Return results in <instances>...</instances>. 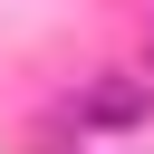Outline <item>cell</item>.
Listing matches in <instances>:
<instances>
[{"mask_svg":"<svg viewBox=\"0 0 154 154\" xmlns=\"http://www.w3.org/2000/svg\"><path fill=\"white\" fill-rule=\"evenodd\" d=\"M125 116H144V87H135V77H116V87L77 96V125H125Z\"/></svg>","mask_w":154,"mask_h":154,"instance_id":"obj_1","label":"cell"}]
</instances>
